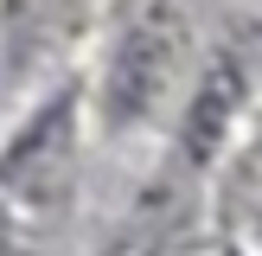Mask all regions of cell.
<instances>
[{
    "mask_svg": "<svg viewBox=\"0 0 262 256\" xmlns=\"http://www.w3.org/2000/svg\"><path fill=\"white\" fill-rule=\"evenodd\" d=\"M179 64H186V26H179V13L160 0V7H147L122 32V45H115L109 90H102L109 122H141V115H154L160 96L173 90Z\"/></svg>",
    "mask_w": 262,
    "mask_h": 256,
    "instance_id": "obj_1",
    "label": "cell"
},
{
    "mask_svg": "<svg viewBox=\"0 0 262 256\" xmlns=\"http://www.w3.org/2000/svg\"><path fill=\"white\" fill-rule=\"evenodd\" d=\"M230 115H237V71L230 64H211V77L199 83V102L186 115V154L192 160H211V147H217Z\"/></svg>",
    "mask_w": 262,
    "mask_h": 256,
    "instance_id": "obj_2",
    "label": "cell"
},
{
    "mask_svg": "<svg viewBox=\"0 0 262 256\" xmlns=\"http://www.w3.org/2000/svg\"><path fill=\"white\" fill-rule=\"evenodd\" d=\"M0 256H38V250H26V243H0Z\"/></svg>",
    "mask_w": 262,
    "mask_h": 256,
    "instance_id": "obj_3",
    "label": "cell"
}]
</instances>
